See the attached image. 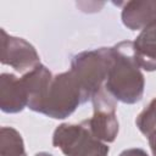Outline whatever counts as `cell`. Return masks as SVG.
Masks as SVG:
<instances>
[{
	"mask_svg": "<svg viewBox=\"0 0 156 156\" xmlns=\"http://www.w3.org/2000/svg\"><path fill=\"white\" fill-rule=\"evenodd\" d=\"M28 106V96L21 78L12 73L0 76V108L6 113L21 112Z\"/></svg>",
	"mask_w": 156,
	"mask_h": 156,
	"instance_id": "cell-8",
	"label": "cell"
},
{
	"mask_svg": "<svg viewBox=\"0 0 156 156\" xmlns=\"http://www.w3.org/2000/svg\"><path fill=\"white\" fill-rule=\"evenodd\" d=\"M135 124L146 138L156 129V98H154L136 116Z\"/></svg>",
	"mask_w": 156,
	"mask_h": 156,
	"instance_id": "cell-12",
	"label": "cell"
},
{
	"mask_svg": "<svg viewBox=\"0 0 156 156\" xmlns=\"http://www.w3.org/2000/svg\"><path fill=\"white\" fill-rule=\"evenodd\" d=\"M34 156H52V155H51V154H49V152L41 151V152H38V154H35Z\"/></svg>",
	"mask_w": 156,
	"mask_h": 156,
	"instance_id": "cell-15",
	"label": "cell"
},
{
	"mask_svg": "<svg viewBox=\"0 0 156 156\" xmlns=\"http://www.w3.org/2000/svg\"><path fill=\"white\" fill-rule=\"evenodd\" d=\"M118 156H149L147 152L143 149L139 147H133V149H127L123 150Z\"/></svg>",
	"mask_w": 156,
	"mask_h": 156,
	"instance_id": "cell-13",
	"label": "cell"
},
{
	"mask_svg": "<svg viewBox=\"0 0 156 156\" xmlns=\"http://www.w3.org/2000/svg\"><path fill=\"white\" fill-rule=\"evenodd\" d=\"M17 156H27L26 154H22V155H17Z\"/></svg>",
	"mask_w": 156,
	"mask_h": 156,
	"instance_id": "cell-16",
	"label": "cell"
},
{
	"mask_svg": "<svg viewBox=\"0 0 156 156\" xmlns=\"http://www.w3.org/2000/svg\"><path fill=\"white\" fill-rule=\"evenodd\" d=\"M113 62V48H99L76 54L71 61V72L79 83L84 102L105 87Z\"/></svg>",
	"mask_w": 156,
	"mask_h": 156,
	"instance_id": "cell-2",
	"label": "cell"
},
{
	"mask_svg": "<svg viewBox=\"0 0 156 156\" xmlns=\"http://www.w3.org/2000/svg\"><path fill=\"white\" fill-rule=\"evenodd\" d=\"M116 99L102 87L91 96L93 117L85 119L90 132L104 143L115 141L118 134V119L116 115Z\"/></svg>",
	"mask_w": 156,
	"mask_h": 156,
	"instance_id": "cell-5",
	"label": "cell"
},
{
	"mask_svg": "<svg viewBox=\"0 0 156 156\" xmlns=\"http://www.w3.org/2000/svg\"><path fill=\"white\" fill-rule=\"evenodd\" d=\"M82 104H84L82 88L72 72L67 71L54 76L40 113L55 119H63Z\"/></svg>",
	"mask_w": 156,
	"mask_h": 156,
	"instance_id": "cell-3",
	"label": "cell"
},
{
	"mask_svg": "<svg viewBox=\"0 0 156 156\" xmlns=\"http://www.w3.org/2000/svg\"><path fill=\"white\" fill-rule=\"evenodd\" d=\"M1 63L20 73H27L40 63V57L30 43L1 29Z\"/></svg>",
	"mask_w": 156,
	"mask_h": 156,
	"instance_id": "cell-6",
	"label": "cell"
},
{
	"mask_svg": "<svg viewBox=\"0 0 156 156\" xmlns=\"http://www.w3.org/2000/svg\"><path fill=\"white\" fill-rule=\"evenodd\" d=\"M52 78V73L49 71L48 67H45L41 63H39L37 67L28 71L21 77V80L28 96L27 107L29 110L40 113Z\"/></svg>",
	"mask_w": 156,
	"mask_h": 156,
	"instance_id": "cell-7",
	"label": "cell"
},
{
	"mask_svg": "<svg viewBox=\"0 0 156 156\" xmlns=\"http://www.w3.org/2000/svg\"><path fill=\"white\" fill-rule=\"evenodd\" d=\"M122 22L130 30H143L156 23V0L127 1L122 9Z\"/></svg>",
	"mask_w": 156,
	"mask_h": 156,
	"instance_id": "cell-9",
	"label": "cell"
},
{
	"mask_svg": "<svg viewBox=\"0 0 156 156\" xmlns=\"http://www.w3.org/2000/svg\"><path fill=\"white\" fill-rule=\"evenodd\" d=\"M147 139H149V145H150L152 156H156V129L147 136Z\"/></svg>",
	"mask_w": 156,
	"mask_h": 156,
	"instance_id": "cell-14",
	"label": "cell"
},
{
	"mask_svg": "<svg viewBox=\"0 0 156 156\" xmlns=\"http://www.w3.org/2000/svg\"><path fill=\"white\" fill-rule=\"evenodd\" d=\"M52 145L66 156H107L110 151L106 143L93 135L85 121L57 126L52 134Z\"/></svg>",
	"mask_w": 156,
	"mask_h": 156,
	"instance_id": "cell-4",
	"label": "cell"
},
{
	"mask_svg": "<svg viewBox=\"0 0 156 156\" xmlns=\"http://www.w3.org/2000/svg\"><path fill=\"white\" fill-rule=\"evenodd\" d=\"M134 57L140 68L156 71V23L144 28L133 41Z\"/></svg>",
	"mask_w": 156,
	"mask_h": 156,
	"instance_id": "cell-10",
	"label": "cell"
},
{
	"mask_svg": "<svg viewBox=\"0 0 156 156\" xmlns=\"http://www.w3.org/2000/svg\"><path fill=\"white\" fill-rule=\"evenodd\" d=\"M26 154L24 143L18 130L2 127L0 130V156H17Z\"/></svg>",
	"mask_w": 156,
	"mask_h": 156,
	"instance_id": "cell-11",
	"label": "cell"
},
{
	"mask_svg": "<svg viewBox=\"0 0 156 156\" xmlns=\"http://www.w3.org/2000/svg\"><path fill=\"white\" fill-rule=\"evenodd\" d=\"M113 62L105 82L106 90L123 104H135L144 95L145 79L135 61L133 41L124 40L113 45Z\"/></svg>",
	"mask_w": 156,
	"mask_h": 156,
	"instance_id": "cell-1",
	"label": "cell"
}]
</instances>
